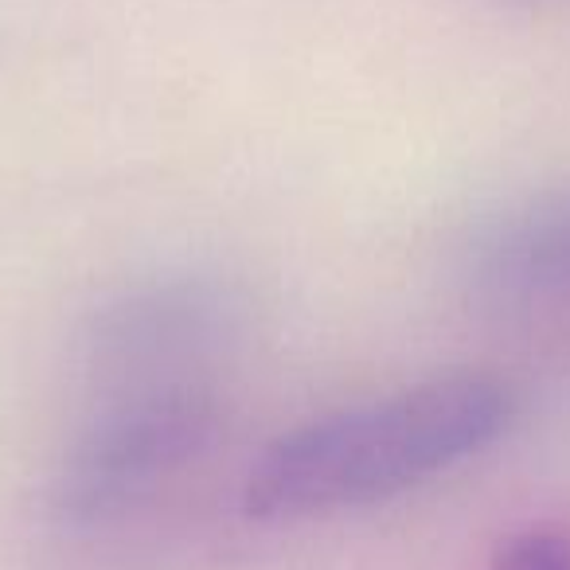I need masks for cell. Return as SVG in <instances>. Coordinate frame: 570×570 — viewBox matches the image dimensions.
<instances>
[{
	"label": "cell",
	"instance_id": "6da1fadb",
	"mask_svg": "<svg viewBox=\"0 0 570 570\" xmlns=\"http://www.w3.org/2000/svg\"><path fill=\"white\" fill-rule=\"evenodd\" d=\"M512 422L515 395L504 380L438 375L269 442L243 481V512L285 523L383 504L484 453Z\"/></svg>",
	"mask_w": 570,
	"mask_h": 570
},
{
	"label": "cell",
	"instance_id": "7a4b0ae2",
	"mask_svg": "<svg viewBox=\"0 0 570 570\" xmlns=\"http://www.w3.org/2000/svg\"><path fill=\"white\" fill-rule=\"evenodd\" d=\"M215 395L196 383H149L110 403L67 450L51 504L67 523H102L145 500L212 445Z\"/></svg>",
	"mask_w": 570,
	"mask_h": 570
},
{
	"label": "cell",
	"instance_id": "3957f363",
	"mask_svg": "<svg viewBox=\"0 0 570 570\" xmlns=\"http://www.w3.org/2000/svg\"><path fill=\"white\" fill-rule=\"evenodd\" d=\"M492 266L500 282L523 289H570V204L515 223L492 250Z\"/></svg>",
	"mask_w": 570,
	"mask_h": 570
},
{
	"label": "cell",
	"instance_id": "277c9868",
	"mask_svg": "<svg viewBox=\"0 0 570 570\" xmlns=\"http://www.w3.org/2000/svg\"><path fill=\"white\" fill-rule=\"evenodd\" d=\"M489 570H570V531L523 528L497 547Z\"/></svg>",
	"mask_w": 570,
	"mask_h": 570
}]
</instances>
